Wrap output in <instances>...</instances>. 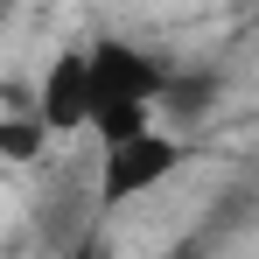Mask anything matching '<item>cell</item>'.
<instances>
[{
	"label": "cell",
	"instance_id": "3957f363",
	"mask_svg": "<svg viewBox=\"0 0 259 259\" xmlns=\"http://www.w3.org/2000/svg\"><path fill=\"white\" fill-rule=\"evenodd\" d=\"M35 119L49 133H77L91 126V56L84 49H56L42 70V91H35Z\"/></svg>",
	"mask_w": 259,
	"mask_h": 259
},
{
	"label": "cell",
	"instance_id": "7a4b0ae2",
	"mask_svg": "<svg viewBox=\"0 0 259 259\" xmlns=\"http://www.w3.org/2000/svg\"><path fill=\"white\" fill-rule=\"evenodd\" d=\"M175 168H182V140H175V133H140V140H126V147H112V154H105L98 203H133V196L161 189Z\"/></svg>",
	"mask_w": 259,
	"mask_h": 259
},
{
	"label": "cell",
	"instance_id": "52a82bcc",
	"mask_svg": "<svg viewBox=\"0 0 259 259\" xmlns=\"http://www.w3.org/2000/svg\"><path fill=\"white\" fill-rule=\"evenodd\" d=\"M70 259H126V252H105V245H84V252H70Z\"/></svg>",
	"mask_w": 259,
	"mask_h": 259
},
{
	"label": "cell",
	"instance_id": "277c9868",
	"mask_svg": "<svg viewBox=\"0 0 259 259\" xmlns=\"http://www.w3.org/2000/svg\"><path fill=\"white\" fill-rule=\"evenodd\" d=\"M91 133H98L105 154H112V147L140 140V133H154V105H98V112H91Z\"/></svg>",
	"mask_w": 259,
	"mask_h": 259
},
{
	"label": "cell",
	"instance_id": "6da1fadb",
	"mask_svg": "<svg viewBox=\"0 0 259 259\" xmlns=\"http://www.w3.org/2000/svg\"><path fill=\"white\" fill-rule=\"evenodd\" d=\"M84 56H91V112L98 105H161V91L175 77L168 56L126 42V35H98Z\"/></svg>",
	"mask_w": 259,
	"mask_h": 259
},
{
	"label": "cell",
	"instance_id": "8992f818",
	"mask_svg": "<svg viewBox=\"0 0 259 259\" xmlns=\"http://www.w3.org/2000/svg\"><path fill=\"white\" fill-rule=\"evenodd\" d=\"M42 140H49V126L35 112H28V119H0V161H35Z\"/></svg>",
	"mask_w": 259,
	"mask_h": 259
},
{
	"label": "cell",
	"instance_id": "5b68a950",
	"mask_svg": "<svg viewBox=\"0 0 259 259\" xmlns=\"http://www.w3.org/2000/svg\"><path fill=\"white\" fill-rule=\"evenodd\" d=\"M210 98H217V77H210V70H196V77H189V70H175L168 91H161V112H168V119H203V105H210Z\"/></svg>",
	"mask_w": 259,
	"mask_h": 259
}]
</instances>
